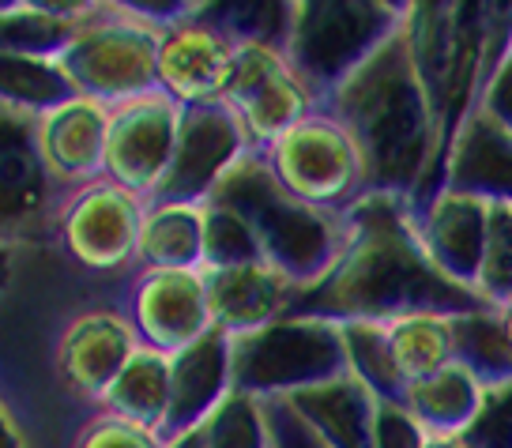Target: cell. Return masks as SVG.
<instances>
[{
	"label": "cell",
	"instance_id": "2",
	"mask_svg": "<svg viewBox=\"0 0 512 448\" xmlns=\"http://www.w3.org/2000/svg\"><path fill=\"white\" fill-rule=\"evenodd\" d=\"M403 38L415 61L422 95L433 121V170L426 189L411 204L422 215L445 189L448 159L464 125L479 113L486 83L512 49V4L509 0H422L407 4Z\"/></svg>",
	"mask_w": 512,
	"mask_h": 448
},
{
	"label": "cell",
	"instance_id": "28",
	"mask_svg": "<svg viewBox=\"0 0 512 448\" xmlns=\"http://www.w3.org/2000/svg\"><path fill=\"white\" fill-rule=\"evenodd\" d=\"M76 91L61 76L57 61H31V57H0V110L42 117L61 106Z\"/></svg>",
	"mask_w": 512,
	"mask_h": 448
},
{
	"label": "cell",
	"instance_id": "1",
	"mask_svg": "<svg viewBox=\"0 0 512 448\" xmlns=\"http://www.w3.org/2000/svg\"><path fill=\"white\" fill-rule=\"evenodd\" d=\"M351 241L313 290L294 298L287 317L328 324H392L407 317H467L490 305L456 287L422 249L403 200L366 192L351 211Z\"/></svg>",
	"mask_w": 512,
	"mask_h": 448
},
{
	"label": "cell",
	"instance_id": "37",
	"mask_svg": "<svg viewBox=\"0 0 512 448\" xmlns=\"http://www.w3.org/2000/svg\"><path fill=\"white\" fill-rule=\"evenodd\" d=\"M264 418H268L272 448H324L317 441V433L290 411L287 400H264Z\"/></svg>",
	"mask_w": 512,
	"mask_h": 448
},
{
	"label": "cell",
	"instance_id": "41",
	"mask_svg": "<svg viewBox=\"0 0 512 448\" xmlns=\"http://www.w3.org/2000/svg\"><path fill=\"white\" fill-rule=\"evenodd\" d=\"M19 256H23V249H16V245H0V298H4L8 287L16 283Z\"/></svg>",
	"mask_w": 512,
	"mask_h": 448
},
{
	"label": "cell",
	"instance_id": "25",
	"mask_svg": "<svg viewBox=\"0 0 512 448\" xmlns=\"http://www.w3.org/2000/svg\"><path fill=\"white\" fill-rule=\"evenodd\" d=\"M136 272H204V204H147Z\"/></svg>",
	"mask_w": 512,
	"mask_h": 448
},
{
	"label": "cell",
	"instance_id": "42",
	"mask_svg": "<svg viewBox=\"0 0 512 448\" xmlns=\"http://www.w3.org/2000/svg\"><path fill=\"white\" fill-rule=\"evenodd\" d=\"M494 313H497V320H501V332H505V339L512 343V298H505Z\"/></svg>",
	"mask_w": 512,
	"mask_h": 448
},
{
	"label": "cell",
	"instance_id": "23",
	"mask_svg": "<svg viewBox=\"0 0 512 448\" xmlns=\"http://www.w3.org/2000/svg\"><path fill=\"white\" fill-rule=\"evenodd\" d=\"M482 403L486 384L464 362H448L445 369L407 384L400 407L426 437H464L475 426Z\"/></svg>",
	"mask_w": 512,
	"mask_h": 448
},
{
	"label": "cell",
	"instance_id": "26",
	"mask_svg": "<svg viewBox=\"0 0 512 448\" xmlns=\"http://www.w3.org/2000/svg\"><path fill=\"white\" fill-rule=\"evenodd\" d=\"M98 411L132 422L140 430L162 433L170 415V358L151 347H140L121 369V377L110 384V392L102 396Z\"/></svg>",
	"mask_w": 512,
	"mask_h": 448
},
{
	"label": "cell",
	"instance_id": "4",
	"mask_svg": "<svg viewBox=\"0 0 512 448\" xmlns=\"http://www.w3.org/2000/svg\"><path fill=\"white\" fill-rule=\"evenodd\" d=\"M215 204L238 211L253 230L264 264L305 294L339 264L351 241L347 211H320L294 200L272 177L264 155H245L211 192Z\"/></svg>",
	"mask_w": 512,
	"mask_h": 448
},
{
	"label": "cell",
	"instance_id": "20",
	"mask_svg": "<svg viewBox=\"0 0 512 448\" xmlns=\"http://www.w3.org/2000/svg\"><path fill=\"white\" fill-rule=\"evenodd\" d=\"M208 283V305L215 332L230 339L253 336L290 313L298 290L290 287L272 264H241V268H219L204 272Z\"/></svg>",
	"mask_w": 512,
	"mask_h": 448
},
{
	"label": "cell",
	"instance_id": "5",
	"mask_svg": "<svg viewBox=\"0 0 512 448\" xmlns=\"http://www.w3.org/2000/svg\"><path fill=\"white\" fill-rule=\"evenodd\" d=\"M403 16H407V4H392V0H302L294 4L283 53L317 110L388 38L400 34Z\"/></svg>",
	"mask_w": 512,
	"mask_h": 448
},
{
	"label": "cell",
	"instance_id": "30",
	"mask_svg": "<svg viewBox=\"0 0 512 448\" xmlns=\"http://www.w3.org/2000/svg\"><path fill=\"white\" fill-rule=\"evenodd\" d=\"M290 12L294 4H196V19H204L208 27L226 34L230 42H264V46H287L290 34Z\"/></svg>",
	"mask_w": 512,
	"mask_h": 448
},
{
	"label": "cell",
	"instance_id": "35",
	"mask_svg": "<svg viewBox=\"0 0 512 448\" xmlns=\"http://www.w3.org/2000/svg\"><path fill=\"white\" fill-rule=\"evenodd\" d=\"M68 448H166V445H162L159 433L140 430L132 422H121V418L98 411V415H91L76 430Z\"/></svg>",
	"mask_w": 512,
	"mask_h": 448
},
{
	"label": "cell",
	"instance_id": "3",
	"mask_svg": "<svg viewBox=\"0 0 512 448\" xmlns=\"http://www.w3.org/2000/svg\"><path fill=\"white\" fill-rule=\"evenodd\" d=\"M320 110L332 113L358 147L366 192L396 196L411 208L430 181L437 140L403 27Z\"/></svg>",
	"mask_w": 512,
	"mask_h": 448
},
{
	"label": "cell",
	"instance_id": "32",
	"mask_svg": "<svg viewBox=\"0 0 512 448\" xmlns=\"http://www.w3.org/2000/svg\"><path fill=\"white\" fill-rule=\"evenodd\" d=\"M241 264H264L253 230L245 226L238 211L208 200L204 204V272L241 268Z\"/></svg>",
	"mask_w": 512,
	"mask_h": 448
},
{
	"label": "cell",
	"instance_id": "43",
	"mask_svg": "<svg viewBox=\"0 0 512 448\" xmlns=\"http://www.w3.org/2000/svg\"><path fill=\"white\" fill-rule=\"evenodd\" d=\"M422 448H471L464 437H426Z\"/></svg>",
	"mask_w": 512,
	"mask_h": 448
},
{
	"label": "cell",
	"instance_id": "33",
	"mask_svg": "<svg viewBox=\"0 0 512 448\" xmlns=\"http://www.w3.org/2000/svg\"><path fill=\"white\" fill-rule=\"evenodd\" d=\"M204 448H272L264 403L230 392V400L204 422Z\"/></svg>",
	"mask_w": 512,
	"mask_h": 448
},
{
	"label": "cell",
	"instance_id": "38",
	"mask_svg": "<svg viewBox=\"0 0 512 448\" xmlns=\"http://www.w3.org/2000/svg\"><path fill=\"white\" fill-rule=\"evenodd\" d=\"M426 433L418 430L400 403L377 400V448H422Z\"/></svg>",
	"mask_w": 512,
	"mask_h": 448
},
{
	"label": "cell",
	"instance_id": "18",
	"mask_svg": "<svg viewBox=\"0 0 512 448\" xmlns=\"http://www.w3.org/2000/svg\"><path fill=\"white\" fill-rule=\"evenodd\" d=\"M411 219L433 268L456 287L479 294L482 260L490 241V204L479 196L445 189L430 208Z\"/></svg>",
	"mask_w": 512,
	"mask_h": 448
},
{
	"label": "cell",
	"instance_id": "7",
	"mask_svg": "<svg viewBox=\"0 0 512 448\" xmlns=\"http://www.w3.org/2000/svg\"><path fill=\"white\" fill-rule=\"evenodd\" d=\"M351 373L339 324L283 317L253 336L230 339V377L238 396L290 400Z\"/></svg>",
	"mask_w": 512,
	"mask_h": 448
},
{
	"label": "cell",
	"instance_id": "13",
	"mask_svg": "<svg viewBox=\"0 0 512 448\" xmlns=\"http://www.w3.org/2000/svg\"><path fill=\"white\" fill-rule=\"evenodd\" d=\"M64 192L49 181L34 147V117L0 110V245L27 249L42 241L61 215Z\"/></svg>",
	"mask_w": 512,
	"mask_h": 448
},
{
	"label": "cell",
	"instance_id": "16",
	"mask_svg": "<svg viewBox=\"0 0 512 448\" xmlns=\"http://www.w3.org/2000/svg\"><path fill=\"white\" fill-rule=\"evenodd\" d=\"M106 128L110 110L80 95L34 117V147L57 192L68 196L106 177Z\"/></svg>",
	"mask_w": 512,
	"mask_h": 448
},
{
	"label": "cell",
	"instance_id": "31",
	"mask_svg": "<svg viewBox=\"0 0 512 448\" xmlns=\"http://www.w3.org/2000/svg\"><path fill=\"white\" fill-rule=\"evenodd\" d=\"M339 332L347 343V362H351L354 377L366 384L381 403H403L407 388H403L400 373L392 366L384 324H339Z\"/></svg>",
	"mask_w": 512,
	"mask_h": 448
},
{
	"label": "cell",
	"instance_id": "19",
	"mask_svg": "<svg viewBox=\"0 0 512 448\" xmlns=\"http://www.w3.org/2000/svg\"><path fill=\"white\" fill-rule=\"evenodd\" d=\"M234 392L230 377V336L208 332L189 351L170 358V415L162 426V445L196 433Z\"/></svg>",
	"mask_w": 512,
	"mask_h": 448
},
{
	"label": "cell",
	"instance_id": "36",
	"mask_svg": "<svg viewBox=\"0 0 512 448\" xmlns=\"http://www.w3.org/2000/svg\"><path fill=\"white\" fill-rule=\"evenodd\" d=\"M464 441L471 448H512V384L486 388V403Z\"/></svg>",
	"mask_w": 512,
	"mask_h": 448
},
{
	"label": "cell",
	"instance_id": "27",
	"mask_svg": "<svg viewBox=\"0 0 512 448\" xmlns=\"http://www.w3.org/2000/svg\"><path fill=\"white\" fill-rule=\"evenodd\" d=\"M388 332V354L400 373L403 388L430 377L448 362H456V336H452V317H407L384 324Z\"/></svg>",
	"mask_w": 512,
	"mask_h": 448
},
{
	"label": "cell",
	"instance_id": "34",
	"mask_svg": "<svg viewBox=\"0 0 512 448\" xmlns=\"http://www.w3.org/2000/svg\"><path fill=\"white\" fill-rule=\"evenodd\" d=\"M479 298L490 309L512 298V204H490V241L479 275Z\"/></svg>",
	"mask_w": 512,
	"mask_h": 448
},
{
	"label": "cell",
	"instance_id": "10",
	"mask_svg": "<svg viewBox=\"0 0 512 448\" xmlns=\"http://www.w3.org/2000/svg\"><path fill=\"white\" fill-rule=\"evenodd\" d=\"M147 200L113 181L68 192L53 226L57 253L91 279H125L136 272V245Z\"/></svg>",
	"mask_w": 512,
	"mask_h": 448
},
{
	"label": "cell",
	"instance_id": "24",
	"mask_svg": "<svg viewBox=\"0 0 512 448\" xmlns=\"http://www.w3.org/2000/svg\"><path fill=\"white\" fill-rule=\"evenodd\" d=\"M91 12L95 4L87 0H0V57L57 61Z\"/></svg>",
	"mask_w": 512,
	"mask_h": 448
},
{
	"label": "cell",
	"instance_id": "8",
	"mask_svg": "<svg viewBox=\"0 0 512 448\" xmlns=\"http://www.w3.org/2000/svg\"><path fill=\"white\" fill-rule=\"evenodd\" d=\"M144 343L125 313V298L117 302H83L57 317L49 339V377L57 396L80 407L83 415H98V403L132 362Z\"/></svg>",
	"mask_w": 512,
	"mask_h": 448
},
{
	"label": "cell",
	"instance_id": "15",
	"mask_svg": "<svg viewBox=\"0 0 512 448\" xmlns=\"http://www.w3.org/2000/svg\"><path fill=\"white\" fill-rule=\"evenodd\" d=\"M125 313L140 343L166 358L215 332L204 272H132L125 279Z\"/></svg>",
	"mask_w": 512,
	"mask_h": 448
},
{
	"label": "cell",
	"instance_id": "17",
	"mask_svg": "<svg viewBox=\"0 0 512 448\" xmlns=\"http://www.w3.org/2000/svg\"><path fill=\"white\" fill-rule=\"evenodd\" d=\"M238 42L196 19V8L185 23L162 31L159 42V91L181 106L223 102V91L234 72Z\"/></svg>",
	"mask_w": 512,
	"mask_h": 448
},
{
	"label": "cell",
	"instance_id": "14",
	"mask_svg": "<svg viewBox=\"0 0 512 448\" xmlns=\"http://www.w3.org/2000/svg\"><path fill=\"white\" fill-rule=\"evenodd\" d=\"M249 136L241 121L223 102L185 106L181 110V132H177L170 174L151 196V204H208L215 185L223 181L245 155Z\"/></svg>",
	"mask_w": 512,
	"mask_h": 448
},
{
	"label": "cell",
	"instance_id": "11",
	"mask_svg": "<svg viewBox=\"0 0 512 448\" xmlns=\"http://www.w3.org/2000/svg\"><path fill=\"white\" fill-rule=\"evenodd\" d=\"M223 106H230V113L241 121L253 155H264L287 128L317 110L287 64V53L264 42H238Z\"/></svg>",
	"mask_w": 512,
	"mask_h": 448
},
{
	"label": "cell",
	"instance_id": "12",
	"mask_svg": "<svg viewBox=\"0 0 512 448\" xmlns=\"http://www.w3.org/2000/svg\"><path fill=\"white\" fill-rule=\"evenodd\" d=\"M181 102L155 91V95L132 98L125 106L110 110L106 128V181L136 192L151 204V196L170 174L177 132H181Z\"/></svg>",
	"mask_w": 512,
	"mask_h": 448
},
{
	"label": "cell",
	"instance_id": "9",
	"mask_svg": "<svg viewBox=\"0 0 512 448\" xmlns=\"http://www.w3.org/2000/svg\"><path fill=\"white\" fill-rule=\"evenodd\" d=\"M264 162L283 189L320 211H351L366 196V166L347 128L332 113L313 110L287 128Z\"/></svg>",
	"mask_w": 512,
	"mask_h": 448
},
{
	"label": "cell",
	"instance_id": "29",
	"mask_svg": "<svg viewBox=\"0 0 512 448\" xmlns=\"http://www.w3.org/2000/svg\"><path fill=\"white\" fill-rule=\"evenodd\" d=\"M452 336H456V362H464L486 388L512 384V343L501 332L494 309L452 317Z\"/></svg>",
	"mask_w": 512,
	"mask_h": 448
},
{
	"label": "cell",
	"instance_id": "39",
	"mask_svg": "<svg viewBox=\"0 0 512 448\" xmlns=\"http://www.w3.org/2000/svg\"><path fill=\"white\" fill-rule=\"evenodd\" d=\"M479 110L486 113L505 136H512V49H509V57L497 64L494 80L486 83V95H482Z\"/></svg>",
	"mask_w": 512,
	"mask_h": 448
},
{
	"label": "cell",
	"instance_id": "6",
	"mask_svg": "<svg viewBox=\"0 0 512 448\" xmlns=\"http://www.w3.org/2000/svg\"><path fill=\"white\" fill-rule=\"evenodd\" d=\"M159 42L162 34L132 16L125 0H95V12L57 53V68L80 98L117 110L132 98L159 91Z\"/></svg>",
	"mask_w": 512,
	"mask_h": 448
},
{
	"label": "cell",
	"instance_id": "22",
	"mask_svg": "<svg viewBox=\"0 0 512 448\" xmlns=\"http://www.w3.org/2000/svg\"><path fill=\"white\" fill-rule=\"evenodd\" d=\"M445 189L479 196L486 204H512V136L482 110L467 121L452 147Z\"/></svg>",
	"mask_w": 512,
	"mask_h": 448
},
{
	"label": "cell",
	"instance_id": "21",
	"mask_svg": "<svg viewBox=\"0 0 512 448\" xmlns=\"http://www.w3.org/2000/svg\"><path fill=\"white\" fill-rule=\"evenodd\" d=\"M287 403L324 448H377V396L354 373L298 392Z\"/></svg>",
	"mask_w": 512,
	"mask_h": 448
},
{
	"label": "cell",
	"instance_id": "44",
	"mask_svg": "<svg viewBox=\"0 0 512 448\" xmlns=\"http://www.w3.org/2000/svg\"><path fill=\"white\" fill-rule=\"evenodd\" d=\"M200 430H204V426H200ZM185 433V437H177V441H170V445L166 448H204V433Z\"/></svg>",
	"mask_w": 512,
	"mask_h": 448
},
{
	"label": "cell",
	"instance_id": "40",
	"mask_svg": "<svg viewBox=\"0 0 512 448\" xmlns=\"http://www.w3.org/2000/svg\"><path fill=\"white\" fill-rule=\"evenodd\" d=\"M0 448H34L31 437L23 433V426L16 422L12 407L0 400Z\"/></svg>",
	"mask_w": 512,
	"mask_h": 448
}]
</instances>
